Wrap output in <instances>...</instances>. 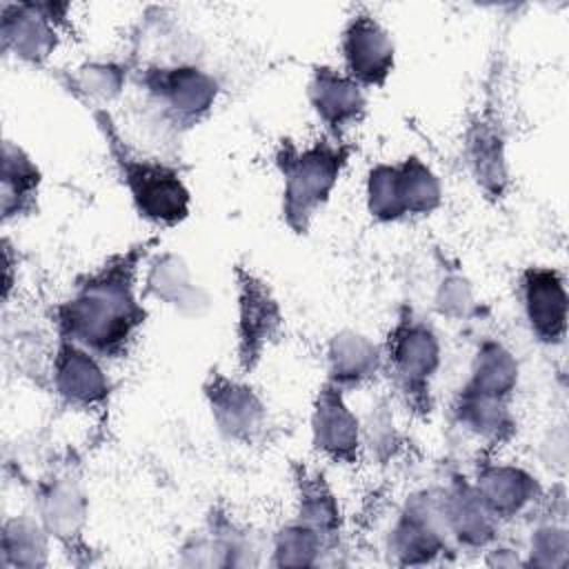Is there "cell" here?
<instances>
[{
  "label": "cell",
  "instance_id": "52a82bcc",
  "mask_svg": "<svg viewBox=\"0 0 569 569\" xmlns=\"http://www.w3.org/2000/svg\"><path fill=\"white\" fill-rule=\"evenodd\" d=\"M236 360L242 373L253 371L278 342L284 316L271 287L249 267L236 264Z\"/></svg>",
  "mask_w": 569,
  "mask_h": 569
},
{
  "label": "cell",
  "instance_id": "7a4b0ae2",
  "mask_svg": "<svg viewBox=\"0 0 569 569\" xmlns=\"http://www.w3.org/2000/svg\"><path fill=\"white\" fill-rule=\"evenodd\" d=\"M116 171L136 213L156 227H176L191 211V191L182 173L160 158L142 156L127 144L107 109H91Z\"/></svg>",
  "mask_w": 569,
  "mask_h": 569
},
{
  "label": "cell",
  "instance_id": "9c48e42d",
  "mask_svg": "<svg viewBox=\"0 0 569 569\" xmlns=\"http://www.w3.org/2000/svg\"><path fill=\"white\" fill-rule=\"evenodd\" d=\"M449 545L440 491L413 493L389 531V553L400 565H427L449 551Z\"/></svg>",
  "mask_w": 569,
  "mask_h": 569
},
{
  "label": "cell",
  "instance_id": "cb8c5ba5",
  "mask_svg": "<svg viewBox=\"0 0 569 569\" xmlns=\"http://www.w3.org/2000/svg\"><path fill=\"white\" fill-rule=\"evenodd\" d=\"M293 485L298 493L296 520L320 533L333 549L340 538V505L322 471L309 467H296Z\"/></svg>",
  "mask_w": 569,
  "mask_h": 569
},
{
  "label": "cell",
  "instance_id": "83f0119b",
  "mask_svg": "<svg viewBox=\"0 0 569 569\" xmlns=\"http://www.w3.org/2000/svg\"><path fill=\"white\" fill-rule=\"evenodd\" d=\"M273 565H318L325 553H331L327 540L300 520H289L273 536Z\"/></svg>",
  "mask_w": 569,
  "mask_h": 569
},
{
  "label": "cell",
  "instance_id": "277c9868",
  "mask_svg": "<svg viewBox=\"0 0 569 569\" xmlns=\"http://www.w3.org/2000/svg\"><path fill=\"white\" fill-rule=\"evenodd\" d=\"M442 365V342L431 322L402 307L382 347V369L402 402L418 416L433 407L431 387Z\"/></svg>",
  "mask_w": 569,
  "mask_h": 569
},
{
  "label": "cell",
  "instance_id": "9a60e30c",
  "mask_svg": "<svg viewBox=\"0 0 569 569\" xmlns=\"http://www.w3.org/2000/svg\"><path fill=\"white\" fill-rule=\"evenodd\" d=\"M307 98L331 138H342L367 113L365 89L342 69L329 64L313 67L307 84Z\"/></svg>",
  "mask_w": 569,
  "mask_h": 569
},
{
  "label": "cell",
  "instance_id": "7402d4cb",
  "mask_svg": "<svg viewBox=\"0 0 569 569\" xmlns=\"http://www.w3.org/2000/svg\"><path fill=\"white\" fill-rule=\"evenodd\" d=\"M382 369V347L369 336L345 329L338 331L327 347V382L342 391L367 385Z\"/></svg>",
  "mask_w": 569,
  "mask_h": 569
},
{
  "label": "cell",
  "instance_id": "e0dca14e",
  "mask_svg": "<svg viewBox=\"0 0 569 569\" xmlns=\"http://www.w3.org/2000/svg\"><path fill=\"white\" fill-rule=\"evenodd\" d=\"M471 485L498 522L525 513L542 496L538 478L525 467L509 462H480Z\"/></svg>",
  "mask_w": 569,
  "mask_h": 569
},
{
  "label": "cell",
  "instance_id": "f546056e",
  "mask_svg": "<svg viewBox=\"0 0 569 569\" xmlns=\"http://www.w3.org/2000/svg\"><path fill=\"white\" fill-rule=\"evenodd\" d=\"M436 309H438V313L453 318V320L465 318L473 309V296H471L469 282L458 273L447 276L438 287Z\"/></svg>",
  "mask_w": 569,
  "mask_h": 569
},
{
  "label": "cell",
  "instance_id": "d6986e66",
  "mask_svg": "<svg viewBox=\"0 0 569 569\" xmlns=\"http://www.w3.org/2000/svg\"><path fill=\"white\" fill-rule=\"evenodd\" d=\"M142 298H156L189 318L202 316L211 305L207 289L196 282L184 258L173 251H160L147 260Z\"/></svg>",
  "mask_w": 569,
  "mask_h": 569
},
{
  "label": "cell",
  "instance_id": "484cf974",
  "mask_svg": "<svg viewBox=\"0 0 569 569\" xmlns=\"http://www.w3.org/2000/svg\"><path fill=\"white\" fill-rule=\"evenodd\" d=\"M49 531L31 516H13L2 525V567H42L49 556Z\"/></svg>",
  "mask_w": 569,
  "mask_h": 569
},
{
  "label": "cell",
  "instance_id": "603a6c76",
  "mask_svg": "<svg viewBox=\"0 0 569 569\" xmlns=\"http://www.w3.org/2000/svg\"><path fill=\"white\" fill-rule=\"evenodd\" d=\"M2 191L0 207L2 220H18L29 216L38 204L42 173L36 160L16 142L4 140L2 144Z\"/></svg>",
  "mask_w": 569,
  "mask_h": 569
},
{
  "label": "cell",
  "instance_id": "44dd1931",
  "mask_svg": "<svg viewBox=\"0 0 569 569\" xmlns=\"http://www.w3.org/2000/svg\"><path fill=\"white\" fill-rule=\"evenodd\" d=\"M465 160L471 178L487 198H502L509 189L505 136L496 120L478 118L465 133Z\"/></svg>",
  "mask_w": 569,
  "mask_h": 569
},
{
  "label": "cell",
  "instance_id": "7c38bea8",
  "mask_svg": "<svg viewBox=\"0 0 569 569\" xmlns=\"http://www.w3.org/2000/svg\"><path fill=\"white\" fill-rule=\"evenodd\" d=\"M340 387L322 382L311 407L313 449L336 465H358L362 453V425Z\"/></svg>",
  "mask_w": 569,
  "mask_h": 569
},
{
  "label": "cell",
  "instance_id": "5b68a950",
  "mask_svg": "<svg viewBox=\"0 0 569 569\" xmlns=\"http://www.w3.org/2000/svg\"><path fill=\"white\" fill-rule=\"evenodd\" d=\"M367 213L376 222H400L433 213L442 202V184L418 156L400 162H378L367 173Z\"/></svg>",
  "mask_w": 569,
  "mask_h": 569
},
{
  "label": "cell",
  "instance_id": "3957f363",
  "mask_svg": "<svg viewBox=\"0 0 569 569\" xmlns=\"http://www.w3.org/2000/svg\"><path fill=\"white\" fill-rule=\"evenodd\" d=\"M351 151L342 138L327 133L302 147L293 140L278 144L273 162L282 178V220L293 233L309 231L349 164Z\"/></svg>",
  "mask_w": 569,
  "mask_h": 569
},
{
  "label": "cell",
  "instance_id": "ffe728a7",
  "mask_svg": "<svg viewBox=\"0 0 569 569\" xmlns=\"http://www.w3.org/2000/svg\"><path fill=\"white\" fill-rule=\"evenodd\" d=\"M440 509L451 542L467 549H485L493 542L498 520L489 513L471 480L453 476L440 491Z\"/></svg>",
  "mask_w": 569,
  "mask_h": 569
},
{
  "label": "cell",
  "instance_id": "ac0fdd59",
  "mask_svg": "<svg viewBox=\"0 0 569 569\" xmlns=\"http://www.w3.org/2000/svg\"><path fill=\"white\" fill-rule=\"evenodd\" d=\"M36 516L51 538L64 547L80 542L87 520V496L80 480L69 471H53L36 489Z\"/></svg>",
  "mask_w": 569,
  "mask_h": 569
},
{
  "label": "cell",
  "instance_id": "d4e9b609",
  "mask_svg": "<svg viewBox=\"0 0 569 569\" xmlns=\"http://www.w3.org/2000/svg\"><path fill=\"white\" fill-rule=\"evenodd\" d=\"M256 551L249 536L220 511H211L207 531L191 538L182 553L184 565H249L247 553Z\"/></svg>",
  "mask_w": 569,
  "mask_h": 569
},
{
  "label": "cell",
  "instance_id": "f1b7e54d",
  "mask_svg": "<svg viewBox=\"0 0 569 569\" xmlns=\"http://www.w3.org/2000/svg\"><path fill=\"white\" fill-rule=\"evenodd\" d=\"M569 549V540H567V529L562 525H542L531 533V565L538 567H556L565 562Z\"/></svg>",
  "mask_w": 569,
  "mask_h": 569
},
{
  "label": "cell",
  "instance_id": "2e32d148",
  "mask_svg": "<svg viewBox=\"0 0 569 569\" xmlns=\"http://www.w3.org/2000/svg\"><path fill=\"white\" fill-rule=\"evenodd\" d=\"M518 373L520 367L516 356L500 340L487 338L476 349L469 376L460 387L456 402L509 407L518 387Z\"/></svg>",
  "mask_w": 569,
  "mask_h": 569
},
{
  "label": "cell",
  "instance_id": "8992f818",
  "mask_svg": "<svg viewBox=\"0 0 569 569\" xmlns=\"http://www.w3.org/2000/svg\"><path fill=\"white\" fill-rule=\"evenodd\" d=\"M138 84L160 120L176 129L204 120L220 93L216 76L193 62L149 64L138 71Z\"/></svg>",
  "mask_w": 569,
  "mask_h": 569
},
{
  "label": "cell",
  "instance_id": "30bf717a",
  "mask_svg": "<svg viewBox=\"0 0 569 569\" xmlns=\"http://www.w3.org/2000/svg\"><path fill=\"white\" fill-rule=\"evenodd\" d=\"M342 71L362 89L385 87L396 67L391 31L367 9L349 16L340 33Z\"/></svg>",
  "mask_w": 569,
  "mask_h": 569
},
{
  "label": "cell",
  "instance_id": "4fadbf2b",
  "mask_svg": "<svg viewBox=\"0 0 569 569\" xmlns=\"http://www.w3.org/2000/svg\"><path fill=\"white\" fill-rule=\"evenodd\" d=\"M518 293L531 336L547 347L560 345L569 311L565 276L553 267H527L518 278Z\"/></svg>",
  "mask_w": 569,
  "mask_h": 569
},
{
  "label": "cell",
  "instance_id": "4316f807",
  "mask_svg": "<svg viewBox=\"0 0 569 569\" xmlns=\"http://www.w3.org/2000/svg\"><path fill=\"white\" fill-rule=\"evenodd\" d=\"M127 82V67L113 60H91L69 76L67 89L89 109H107L111 100L122 93Z\"/></svg>",
  "mask_w": 569,
  "mask_h": 569
},
{
  "label": "cell",
  "instance_id": "8fae6325",
  "mask_svg": "<svg viewBox=\"0 0 569 569\" xmlns=\"http://www.w3.org/2000/svg\"><path fill=\"white\" fill-rule=\"evenodd\" d=\"M202 391L220 436L238 445H253L264 433L267 405L251 385L211 371Z\"/></svg>",
  "mask_w": 569,
  "mask_h": 569
},
{
  "label": "cell",
  "instance_id": "5bb4252c",
  "mask_svg": "<svg viewBox=\"0 0 569 569\" xmlns=\"http://www.w3.org/2000/svg\"><path fill=\"white\" fill-rule=\"evenodd\" d=\"M51 387L69 409H100L111 393L102 360L76 342L58 338L51 356Z\"/></svg>",
  "mask_w": 569,
  "mask_h": 569
},
{
  "label": "cell",
  "instance_id": "ba28073f",
  "mask_svg": "<svg viewBox=\"0 0 569 569\" xmlns=\"http://www.w3.org/2000/svg\"><path fill=\"white\" fill-rule=\"evenodd\" d=\"M69 4L60 2H2L0 40L2 53L42 67L60 44Z\"/></svg>",
  "mask_w": 569,
  "mask_h": 569
},
{
  "label": "cell",
  "instance_id": "6da1fadb",
  "mask_svg": "<svg viewBox=\"0 0 569 569\" xmlns=\"http://www.w3.org/2000/svg\"><path fill=\"white\" fill-rule=\"evenodd\" d=\"M151 244L138 242L80 276L53 309L58 338L80 345L100 360L124 358L147 320L138 276Z\"/></svg>",
  "mask_w": 569,
  "mask_h": 569
}]
</instances>
